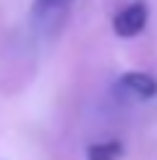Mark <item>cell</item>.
Listing matches in <instances>:
<instances>
[{"instance_id":"obj_1","label":"cell","mask_w":157,"mask_h":160,"mask_svg":"<svg viewBox=\"0 0 157 160\" xmlns=\"http://www.w3.org/2000/svg\"><path fill=\"white\" fill-rule=\"evenodd\" d=\"M148 24V3L145 0H134V3L122 6V9L113 15V30H116L119 39H134L145 30Z\"/></svg>"},{"instance_id":"obj_2","label":"cell","mask_w":157,"mask_h":160,"mask_svg":"<svg viewBox=\"0 0 157 160\" xmlns=\"http://www.w3.org/2000/svg\"><path fill=\"white\" fill-rule=\"evenodd\" d=\"M119 86L125 92H130L134 98H140V101H151L157 95V77L148 74V71H125L119 77Z\"/></svg>"},{"instance_id":"obj_3","label":"cell","mask_w":157,"mask_h":160,"mask_svg":"<svg viewBox=\"0 0 157 160\" xmlns=\"http://www.w3.org/2000/svg\"><path fill=\"white\" fill-rule=\"evenodd\" d=\"M125 151V145L119 139H101V142H92L86 148V160H119Z\"/></svg>"},{"instance_id":"obj_4","label":"cell","mask_w":157,"mask_h":160,"mask_svg":"<svg viewBox=\"0 0 157 160\" xmlns=\"http://www.w3.org/2000/svg\"><path fill=\"white\" fill-rule=\"evenodd\" d=\"M71 3H74V0H36V15H39V18L59 15V12H65Z\"/></svg>"}]
</instances>
